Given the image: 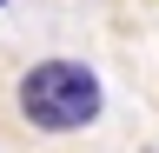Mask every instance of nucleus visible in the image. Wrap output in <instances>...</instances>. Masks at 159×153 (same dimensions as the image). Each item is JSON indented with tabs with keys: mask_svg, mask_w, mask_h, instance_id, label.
<instances>
[{
	"mask_svg": "<svg viewBox=\"0 0 159 153\" xmlns=\"http://www.w3.org/2000/svg\"><path fill=\"white\" fill-rule=\"evenodd\" d=\"M0 7H7V0H0Z\"/></svg>",
	"mask_w": 159,
	"mask_h": 153,
	"instance_id": "nucleus-2",
	"label": "nucleus"
},
{
	"mask_svg": "<svg viewBox=\"0 0 159 153\" xmlns=\"http://www.w3.org/2000/svg\"><path fill=\"white\" fill-rule=\"evenodd\" d=\"M20 113L40 133H73L99 113V80L80 60H40L27 80H20Z\"/></svg>",
	"mask_w": 159,
	"mask_h": 153,
	"instance_id": "nucleus-1",
	"label": "nucleus"
}]
</instances>
